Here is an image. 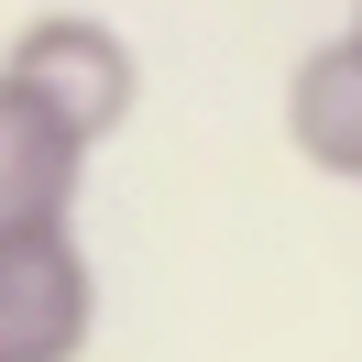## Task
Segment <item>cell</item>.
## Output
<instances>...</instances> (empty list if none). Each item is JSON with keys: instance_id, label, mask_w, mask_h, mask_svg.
<instances>
[{"instance_id": "cell-5", "label": "cell", "mask_w": 362, "mask_h": 362, "mask_svg": "<svg viewBox=\"0 0 362 362\" xmlns=\"http://www.w3.org/2000/svg\"><path fill=\"white\" fill-rule=\"evenodd\" d=\"M340 33H362V0H351V23H340Z\"/></svg>"}, {"instance_id": "cell-1", "label": "cell", "mask_w": 362, "mask_h": 362, "mask_svg": "<svg viewBox=\"0 0 362 362\" xmlns=\"http://www.w3.org/2000/svg\"><path fill=\"white\" fill-rule=\"evenodd\" d=\"M0 77L23 88L33 110H55L88 154L143 110V55H132V33H121L110 11H33V23L0 45Z\"/></svg>"}, {"instance_id": "cell-3", "label": "cell", "mask_w": 362, "mask_h": 362, "mask_svg": "<svg viewBox=\"0 0 362 362\" xmlns=\"http://www.w3.org/2000/svg\"><path fill=\"white\" fill-rule=\"evenodd\" d=\"M99 329V274L66 242H11L0 252V362H77Z\"/></svg>"}, {"instance_id": "cell-2", "label": "cell", "mask_w": 362, "mask_h": 362, "mask_svg": "<svg viewBox=\"0 0 362 362\" xmlns=\"http://www.w3.org/2000/svg\"><path fill=\"white\" fill-rule=\"evenodd\" d=\"M77 187H88V143L0 77V252L11 242H66Z\"/></svg>"}, {"instance_id": "cell-4", "label": "cell", "mask_w": 362, "mask_h": 362, "mask_svg": "<svg viewBox=\"0 0 362 362\" xmlns=\"http://www.w3.org/2000/svg\"><path fill=\"white\" fill-rule=\"evenodd\" d=\"M286 143L329 187H362V33H329L286 66Z\"/></svg>"}]
</instances>
